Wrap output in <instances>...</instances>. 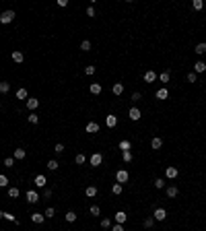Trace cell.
<instances>
[{"mask_svg":"<svg viewBox=\"0 0 206 231\" xmlns=\"http://www.w3.org/2000/svg\"><path fill=\"white\" fill-rule=\"evenodd\" d=\"M13 21H15V10H4V13L0 15V23L8 25V23H13Z\"/></svg>","mask_w":206,"mask_h":231,"instance_id":"6da1fadb","label":"cell"},{"mask_svg":"<svg viewBox=\"0 0 206 231\" xmlns=\"http://www.w3.org/2000/svg\"><path fill=\"white\" fill-rule=\"evenodd\" d=\"M128 177H130V173H128L126 169H118V171H116V182L118 184H126Z\"/></svg>","mask_w":206,"mask_h":231,"instance_id":"7a4b0ae2","label":"cell"},{"mask_svg":"<svg viewBox=\"0 0 206 231\" xmlns=\"http://www.w3.org/2000/svg\"><path fill=\"white\" fill-rule=\"evenodd\" d=\"M89 163H91V167H99V165L103 163V155L101 153H93L91 159H89Z\"/></svg>","mask_w":206,"mask_h":231,"instance_id":"3957f363","label":"cell"},{"mask_svg":"<svg viewBox=\"0 0 206 231\" xmlns=\"http://www.w3.org/2000/svg\"><path fill=\"white\" fill-rule=\"evenodd\" d=\"M152 219H155V221H165L167 219V211L165 208H155V211H152Z\"/></svg>","mask_w":206,"mask_h":231,"instance_id":"277c9868","label":"cell"},{"mask_svg":"<svg viewBox=\"0 0 206 231\" xmlns=\"http://www.w3.org/2000/svg\"><path fill=\"white\" fill-rule=\"evenodd\" d=\"M25 196H27V202H29V204H37V202L41 200V196H39V194H37L35 190H29L27 194H25Z\"/></svg>","mask_w":206,"mask_h":231,"instance_id":"5b68a950","label":"cell"},{"mask_svg":"<svg viewBox=\"0 0 206 231\" xmlns=\"http://www.w3.org/2000/svg\"><path fill=\"white\" fill-rule=\"evenodd\" d=\"M128 118L132 120V122H138V120L142 118V113H140V109L134 105V108H130V112H128Z\"/></svg>","mask_w":206,"mask_h":231,"instance_id":"8992f818","label":"cell"},{"mask_svg":"<svg viewBox=\"0 0 206 231\" xmlns=\"http://www.w3.org/2000/svg\"><path fill=\"white\" fill-rule=\"evenodd\" d=\"M177 173H179V171H177V167H173V165H169V167L165 169V177H167V180H175Z\"/></svg>","mask_w":206,"mask_h":231,"instance_id":"52a82bcc","label":"cell"},{"mask_svg":"<svg viewBox=\"0 0 206 231\" xmlns=\"http://www.w3.org/2000/svg\"><path fill=\"white\" fill-rule=\"evenodd\" d=\"M37 108H39V99H37V97H29V99H27V109L35 112Z\"/></svg>","mask_w":206,"mask_h":231,"instance_id":"ba28073f","label":"cell"},{"mask_svg":"<svg viewBox=\"0 0 206 231\" xmlns=\"http://www.w3.org/2000/svg\"><path fill=\"white\" fill-rule=\"evenodd\" d=\"M126 219H128V215H126L124 211H118L116 215H113V221L120 223V225H124V223H126Z\"/></svg>","mask_w":206,"mask_h":231,"instance_id":"9c48e42d","label":"cell"},{"mask_svg":"<svg viewBox=\"0 0 206 231\" xmlns=\"http://www.w3.org/2000/svg\"><path fill=\"white\" fill-rule=\"evenodd\" d=\"M157 81V72L155 70H147L144 72V83H155Z\"/></svg>","mask_w":206,"mask_h":231,"instance_id":"30bf717a","label":"cell"},{"mask_svg":"<svg viewBox=\"0 0 206 231\" xmlns=\"http://www.w3.org/2000/svg\"><path fill=\"white\" fill-rule=\"evenodd\" d=\"M33 182H35V186H37V188H45L48 180H45V176H41V173H39V176H35V180H33Z\"/></svg>","mask_w":206,"mask_h":231,"instance_id":"8fae6325","label":"cell"},{"mask_svg":"<svg viewBox=\"0 0 206 231\" xmlns=\"http://www.w3.org/2000/svg\"><path fill=\"white\" fill-rule=\"evenodd\" d=\"M31 221L37 223V225H41V223L45 221V215H41V213H33V215H31Z\"/></svg>","mask_w":206,"mask_h":231,"instance_id":"7c38bea8","label":"cell"},{"mask_svg":"<svg viewBox=\"0 0 206 231\" xmlns=\"http://www.w3.org/2000/svg\"><path fill=\"white\" fill-rule=\"evenodd\" d=\"M105 124H107V128H113L116 124H118V116H113V113H109L107 118H105Z\"/></svg>","mask_w":206,"mask_h":231,"instance_id":"4fadbf2b","label":"cell"},{"mask_svg":"<svg viewBox=\"0 0 206 231\" xmlns=\"http://www.w3.org/2000/svg\"><path fill=\"white\" fill-rule=\"evenodd\" d=\"M194 72H196V74H200V72H206V64L202 62V60H198V62L194 64Z\"/></svg>","mask_w":206,"mask_h":231,"instance_id":"5bb4252c","label":"cell"},{"mask_svg":"<svg viewBox=\"0 0 206 231\" xmlns=\"http://www.w3.org/2000/svg\"><path fill=\"white\" fill-rule=\"evenodd\" d=\"M177 194H179L177 186H167V198H175Z\"/></svg>","mask_w":206,"mask_h":231,"instance_id":"9a60e30c","label":"cell"},{"mask_svg":"<svg viewBox=\"0 0 206 231\" xmlns=\"http://www.w3.org/2000/svg\"><path fill=\"white\" fill-rule=\"evenodd\" d=\"M15 159H19V161H23L25 157H27V151L25 149H15V155H13Z\"/></svg>","mask_w":206,"mask_h":231,"instance_id":"2e32d148","label":"cell"},{"mask_svg":"<svg viewBox=\"0 0 206 231\" xmlns=\"http://www.w3.org/2000/svg\"><path fill=\"white\" fill-rule=\"evenodd\" d=\"M151 147L155 149V151H159V149L163 147V140H161V138H159V136H155V138H152V140H151Z\"/></svg>","mask_w":206,"mask_h":231,"instance_id":"e0dca14e","label":"cell"},{"mask_svg":"<svg viewBox=\"0 0 206 231\" xmlns=\"http://www.w3.org/2000/svg\"><path fill=\"white\" fill-rule=\"evenodd\" d=\"M111 91H113V95H122V93H124V85H122V83H113Z\"/></svg>","mask_w":206,"mask_h":231,"instance_id":"ac0fdd59","label":"cell"},{"mask_svg":"<svg viewBox=\"0 0 206 231\" xmlns=\"http://www.w3.org/2000/svg\"><path fill=\"white\" fill-rule=\"evenodd\" d=\"M87 132H91V134L99 132V124H97V122H89V124H87Z\"/></svg>","mask_w":206,"mask_h":231,"instance_id":"d6986e66","label":"cell"},{"mask_svg":"<svg viewBox=\"0 0 206 231\" xmlns=\"http://www.w3.org/2000/svg\"><path fill=\"white\" fill-rule=\"evenodd\" d=\"M13 60H15L17 64H21L25 60V56H23V52H19V50H15V52H13Z\"/></svg>","mask_w":206,"mask_h":231,"instance_id":"ffe728a7","label":"cell"},{"mask_svg":"<svg viewBox=\"0 0 206 231\" xmlns=\"http://www.w3.org/2000/svg\"><path fill=\"white\" fill-rule=\"evenodd\" d=\"M45 167H48L49 171H56V169L60 167V163L56 161V159H49V161H48V165H45Z\"/></svg>","mask_w":206,"mask_h":231,"instance_id":"44dd1931","label":"cell"},{"mask_svg":"<svg viewBox=\"0 0 206 231\" xmlns=\"http://www.w3.org/2000/svg\"><path fill=\"white\" fill-rule=\"evenodd\" d=\"M85 194H87L89 198H95V196H97V188H95V186H87V190H85Z\"/></svg>","mask_w":206,"mask_h":231,"instance_id":"7402d4cb","label":"cell"},{"mask_svg":"<svg viewBox=\"0 0 206 231\" xmlns=\"http://www.w3.org/2000/svg\"><path fill=\"white\" fill-rule=\"evenodd\" d=\"M64 219H66V223H74V221H76V213H74V211H68L66 215H64Z\"/></svg>","mask_w":206,"mask_h":231,"instance_id":"603a6c76","label":"cell"},{"mask_svg":"<svg viewBox=\"0 0 206 231\" xmlns=\"http://www.w3.org/2000/svg\"><path fill=\"white\" fill-rule=\"evenodd\" d=\"M155 95H157V99H167V97H169V91H167V89L163 87V89H159V91H157Z\"/></svg>","mask_w":206,"mask_h":231,"instance_id":"cb8c5ba5","label":"cell"},{"mask_svg":"<svg viewBox=\"0 0 206 231\" xmlns=\"http://www.w3.org/2000/svg\"><path fill=\"white\" fill-rule=\"evenodd\" d=\"M194 52H196V54H206V41H202V44H198L196 48H194Z\"/></svg>","mask_w":206,"mask_h":231,"instance_id":"d4e9b609","label":"cell"},{"mask_svg":"<svg viewBox=\"0 0 206 231\" xmlns=\"http://www.w3.org/2000/svg\"><path fill=\"white\" fill-rule=\"evenodd\" d=\"M17 99H29V93H27V89L21 87L19 91H17Z\"/></svg>","mask_w":206,"mask_h":231,"instance_id":"484cf974","label":"cell"},{"mask_svg":"<svg viewBox=\"0 0 206 231\" xmlns=\"http://www.w3.org/2000/svg\"><path fill=\"white\" fill-rule=\"evenodd\" d=\"M192 8H194V10H202V8H204V0H194V2H192Z\"/></svg>","mask_w":206,"mask_h":231,"instance_id":"4316f807","label":"cell"},{"mask_svg":"<svg viewBox=\"0 0 206 231\" xmlns=\"http://www.w3.org/2000/svg\"><path fill=\"white\" fill-rule=\"evenodd\" d=\"M27 120H29V124H37V122H39V116H37L35 112H31L29 116H27Z\"/></svg>","mask_w":206,"mask_h":231,"instance_id":"83f0119b","label":"cell"},{"mask_svg":"<svg viewBox=\"0 0 206 231\" xmlns=\"http://www.w3.org/2000/svg\"><path fill=\"white\" fill-rule=\"evenodd\" d=\"M101 85H99V83H93V85H91V93H93V95H99V93H101Z\"/></svg>","mask_w":206,"mask_h":231,"instance_id":"f1b7e54d","label":"cell"},{"mask_svg":"<svg viewBox=\"0 0 206 231\" xmlns=\"http://www.w3.org/2000/svg\"><path fill=\"white\" fill-rule=\"evenodd\" d=\"M8 91H10V83L2 81V83H0V93H8Z\"/></svg>","mask_w":206,"mask_h":231,"instance_id":"f546056e","label":"cell"},{"mask_svg":"<svg viewBox=\"0 0 206 231\" xmlns=\"http://www.w3.org/2000/svg\"><path fill=\"white\" fill-rule=\"evenodd\" d=\"M19 194H21L19 188H8V198H17Z\"/></svg>","mask_w":206,"mask_h":231,"instance_id":"4dcf8cb0","label":"cell"},{"mask_svg":"<svg viewBox=\"0 0 206 231\" xmlns=\"http://www.w3.org/2000/svg\"><path fill=\"white\" fill-rule=\"evenodd\" d=\"M89 213H91V215H93V217H99V215H101V208H99L97 204H93V207L89 208Z\"/></svg>","mask_w":206,"mask_h":231,"instance_id":"1f68e13d","label":"cell"},{"mask_svg":"<svg viewBox=\"0 0 206 231\" xmlns=\"http://www.w3.org/2000/svg\"><path fill=\"white\" fill-rule=\"evenodd\" d=\"M44 215H45V219H54L56 208H52V207H49V208H45V213H44Z\"/></svg>","mask_w":206,"mask_h":231,"instance_id":"d6a6232c","label":"cell"},{"mask_svg":"<svg viewBox=\"0 0 206 231\" xmlns=\"http://www.w3.org/2000/svg\"><path fill=\"white\" fill-rule=\"evenodd\" d=\"M122 190H124L122 184H118V182H116V184L111 186V192H113V194H122Z\"/></svg>","mask_w":206,"mask_h":231,"instance_id":"836d02e7","label":"cell"},{"mask_svg":"<svg viewBox=\"0 0 206 231\" xmlns=\"http://www.w3.org/2000/svg\"><path fill=\"white\" fill-rule=\"evenodd\" d=\"M74 161H76V165H85V163H87V157H85V155H76Z\"/></svg>","mask_w":206,"mask_h":231,"instance_id":"e575fe53","label":"cell"},{"mask_svg":"<svg viewBox=\"0 0 206 231\" xmlns=\"http://www.w3.org/2000/svg\"><path fill=\"white\" fill-rule=\"evenodd\" d=\"M80 50H83V52H89V50H91V41H89V39L80 41Z\"/></svg>","mask_w":206,"mask_h":231,"instance_id":"d590c367","label":"cell"},{"mask_svg":"<svg viewBox=\"0 0 206 231\" xmlns=\"http://www.w3.org/2000/svg\"><path fill=\"white\" fill-rule=\"evenodd\" d=\"M4 167H15V157H6L4 159Z\"/></svg>","mask_w":206,"mask_h":231,"instance_id":"8d00e7d4","label":"cell"},{"mask_svg":"<svg viewBox=\"0 0 206 231\" xmlns=\"http://www.w3.org/2000/svg\"><path fill=\"white\" fill-rule=\"evenodd\" d=\"M155 188H159V190L165 188V180H163V177H157V180H155Z\"/></svg>","mask_w":206,"mask_h":231,"instance_id":"74e56055","label":"cell"},{"mask_svg":"<svg viewBox=\"0 0 206 231\" xmlns=\"http://www.w3.org/2000/svg\"><path fill=\"white\" fill-rule=\"evenodd\" d=\"M161 83H169V70H165V72H161Z\"/></svg>","mask_w":206,"mask_h":231,"instance_id":"f35d334b","label":"cell"},{"mask_svg":"<svg viewBox=\"0 0 206 231\" xmlns=\"http://www.w3.org/2000/svg\"><path fill=\"white\" fill-rule=\"evenodd\" d=\"M95 70H97L95 66H87V68H85V74H87V76H93V74H95Z\"/></svg>","mask_w":206,"mask_h":231,"instance_id":"ab89813d","label":"cell"},{"mask_svg":"<svg viewBox=\"0 0 206 231\" xmlns=\"http://www.w3.org/2000/svg\"><path fill=\"white\" fill-rule=\"evenodd\" d=\"M120 149H122V151H130V140H122V143H120Z\"/></svg>","mask_w":206,"mask_h":231,"instance_id":"60d3db41","label":"cell"},{"mask_svg":"<svg viewBox=\"0 0 206 231\" xmlns=\"http://www.w3.org/2000/svg\"><path fill=\"white\" fill-rule=\"evenodd\" d=\"M8 186V177L6 176H0V188H6Z\"/></svg>","mask_w":206,"mask_h":231,"instance_id":"b9f144b4","label":"cell"},{"mask_svg":"<svg viewBox=\"0 0 206 231\" xmlns=\"http://www.w3.org/2000/svg\"><path fill=\"white\" fill-rule=\"evenodd\" d=\"M101 227L103 229H109V227H111V221H109V219H101Z\"/></svg>","mask_w":206,"mask_h":231,"instance_id":"7bdbcfd3","label":"cell"},{"mask_svg":"<svg viewBox=\"0 0 206 231\" xmlns=\"http://www.w3.org/2000/svg\"><path fill=\"white\" fill-rule=\"evenodd\" d=\"M130 99L136 103V101H140V99H142V93H138V91H136V93H132V97H130Z\"/></svg>","mask_w":206,"mask_h":231,"instance_id":"ee69618b","label":"cell"},{"mask_svg":"<svg viewBox=\"0 0 206 231\" xmlns=\"http://www.w3.org/2000/svg\"><path fill=\"white\" fill-rule=\"evenodd\" d=\"M196 79H198L196 72H190V74H188V83H196Z\"/></svg>","mask_w":206,"mask_h":231,"instance_id":"f6af8a7d","label":"cell"},{"mask_svg":"<svg viewBox=\"0 0 206 231\" xmlns=\"http://www.w3.org/2000/svg\"><path fill=\"white\" fill-rule=\"evenodd\" d=\"M124 161H126V163L132 161V153H130V151H124Z\"/></svg>","mask_w":206,"mask_h":231,"instance_id":"bcb514c9","label":"cell"},{"mask_svg":"<svg viewBox=\"0 0 206 231\" xmlns=\"http://www.w3.org/2000/svg\"><path fill=\"white\" fill-rule=\"evenodd\" d=\"M54 151H56V153H58V155H60V153H64V144H62V143H56V147H54Z\"/></svg>","mask_w":206,"mask_h":231,"instance_id":"7dc6e473","label":"cell"},{"mask_svg":"<svg viewBox=\"0 0 206 231\" xmlns=\"http://www.w3.org/2000/svg\"><path fill=\"white\" fill-rule=\"evenodd\" d=\"M152 223H155L152 217H147V219H144V227H152Z\"/></svg>","mask_w":206,"mask_h":231,"instance_id":"c3c4849f","label":"cell"},{"mask_svg":"<svg viewBox=\"0 0 206 231\" xmlns=\"http://www.w3.org/2000/svg\"><path fill=\"white\" fill-rule=\"evenodd\" d=\"M49 196H52V188L45 186V188H44V198H49Z\"/></svg>","mask_w":206,"mask_h":231,"instance_id":"681fc988","label":"cell"},{"mask_svg":"<svg viewBox=\"0 0 206 231\" xmlns=\"http://www.w3.org/2000/svg\"><path fill=\"white\" fill-rule=\"evenodd\" d=\"M111 231H124V225H120V223H116V225H111Z\"/></svg>","mask_w":206,"mask_h":231,"instance_id":"f907efd6","label":"cell"},{"mask_svg":"<svg viewBox=\"0 0 206 231\" xmlns=\"http://www.w3.org/2000/svg\"><path fill=\"white\" fill-rule=\"evenodd\" d=\"M4 219H8V221H17L15 215H10V213H4Z\"/></svg>","mask_w":206,"mask_h":231,"instance_id":"816d5d0a","label":"cell"},{"mask_svg":"<svg viewBox=\"0 0 206 231\" xmlns=\"http://www.w3.org/2000/svg\"><path fill=\"white\" fill-rule=\"evenodd\" d=\"M87 15L89 17H95V8H93V6H89V8H87Z\"/></svg>","mask_w":206,"mask_h":231,"instance_id":"f5cc1de1","label":"cell"},{"mask_svg":"<svg viewBox=\"0 0 206 231\" xmlns=\"http://www.w3.org/2000/svg\"><path fill=\"white\" fill-rule=\"evenodd\" d=\"M2 217H4V213H2V211H0V219H2Z\"/></svg>","mask_w":206,"mask_h":231,"instance_id":"db71d44e","label":"cell"}]
</instances>
